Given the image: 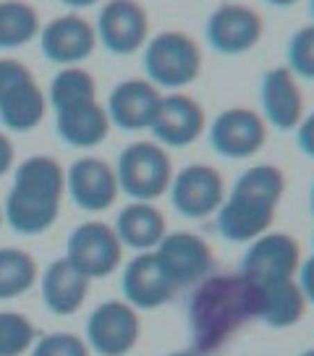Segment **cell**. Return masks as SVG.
<instances>
[{"label":"cell","mask_w":314,"mask_h":356,"mask_svg":"<svg viewBox=\"0 0 314 356\" xmlns=\"http://www.w3.org/2000/svg\"><path fill=\"white\" fill-rule=\"evenodd\" d=\"M90 286L92 280L63 257L50 262L42 273V301L58 317H71L84 307V301L90 296Z\"/></svg>","instance_id":"22"},{"label":"cell","mask_w":314,"mask_h":356,"mask_svg":"<svg viewBox=\"0 0 314 356\" xmlns=\"http://www.w3.org/2000/svg\"><path fill=\"white\" fill-rule=\"evenodd\" d=\"M257 320V286L244 273H210L189 299L191 348L217 354L247 323Z\"/></svg>","instance_id":"1"},{"label":"cell","mask_w":314,"mask_h":356,"mask_svg":"<svg viewBox=\"0 0 314 356\" xmlns=\"http://www.w3.org/2000/svg\"><path fill=\"white\" fill-rule=\"evenodd\" d=\"M309 212H312V218H314V184H312V189H309Z\"/></svg>","instance_id":"37"},{"label":"cell","mask_w":314,"mask_h":356,"mask_svg":"<svg viewBox=\"0 0 314 356\" xmlns=\"http://www.w3.org/2000/svg\"><path fill=\"white\" fill-rule=\"evenodd\" d=\"M118 186L129 200L155 202L168 194L173 181V160L155 139H136L126 145L115 165Z\"/></svg>","instance_id":"5"},{"label":"cell","mask_w":314,"mask_h":356,"mask_svg":"<svg viewBox=\"0 0 314 356\" xmlns=\"http://www.w3.org/2000/svg\"><path fill=\"white\" fill-rule=\"evenodd\" d=\"M110 115L100 100L84 102L76 108L56 113V131L68 147L76 149H92L102 145L110 134Z\"/></svg>","instance_id":"24"},{"label":"cell","mask_w":314,"mask_h":356,"mask_svg":"<svg viewBox=\"0 0 314 356\" xmlns=\"http://www.w3.org/2000/svg\"><path fill=\"white\" fill-rule=\"evenodd\" d=\"M270 139V126L262 113L247 105H233L210 123V147L225 160H249L259 155Z\"/></svg>","instance_id":"8"},{"label":"cell","mask_w":314,"mask_h":356,"mask_svg":"<svg viewBox=\"0 0 314 356\" xmlns=\"http://www.w3.org/2000/svg\"><path fill=\"white\" fill-rule=\"evenodd\" d=\"M168 194L170 204L179 215L189 220H202L220 210L228 191L223 173L217 168L207 163H191L173 173Z\"/></svg>","instance_id":"11"},{"label":"cell","mask_w":314,"mask_h":356,"mask_svg":"<svg viewBox=\"0 0 314 356\" xmlns=\"http://www.w3.org/2000/svg\"><path fill=\"white\" fill-rule=\"evenodd\" d=\"M204 37L217 56H247L265 37V19L247 3H220L207 16Z\"/></svg>","instance_id":"9"},{"label":"cell","mask_w":314,"mask_h":356,"mask_svg":"<svg viewBox=\"0 0 314 356\" xmlns=\"http://www.w3.org/2000/svg\"><path fill=\"white\" fill-rule=\"evenodd\" d=\"M267 6H272V8H291V6H296L299 0H265Z\"/></svg>","instance_id":"35"},{"label":"cell","mask_w":314,"mask_h":356,"mask_svg":"<svg viewBox=\"0 0 314 356\" xmlns=\"http://www.w3.org/2000/svg\"><path fill=\"white\" fill-rule=\"evenodd\" d=\"M42 22L32 3L0 0V50H19L40 37Z\"/></svg>","instance_id":"26"},{"label":"cell","mask_w":314,"mask_h":356,"mask_svg":"<svg viewBox=\"0 0 314 356\" xmlns=\"http://www.w3.org/2000/svg\"><path fill=\"white\" fill-rule=\"evenodd\" d=\"M286 66L296 79L314 81V24H306L291 34L286 44Z\"/></svg>","instance_id":"29"},{"label":"cell","mask_w":314,"mask_h":356,"mask_svg":"<svg viewBox=\"0 0 314 356\" xmlns=\"http://www.w3.org/2000/svg\"><path fill=\"white\" fill-rule=\"evenodd\" d=\"M13 163H16V147H13L8 134L0 131V178L11 173Z\"/></svg>","instance_id":"33"},{"label":"cell","mask_w":314,"mask_h":356,"mask_svg":"<svg viewBox=\"0 0 314 356\" xmlns=\"http://www.w3.org/2000/svg\"><path fill=\"white\" fill-rule=\"evenodd\" d=\"M296 145L304 155L314 160V113L304 115L301 123L296 126Z\"/></svg>","instance_id":"31"},{"label":"cell","mask_w":314,"mask_h":356,"mask_svg":"<svg viewBox=\"0 0 314 356\" xmlns=\"http://www.w3.org/2000/svg\"><path fill=\"white\" fill-rule=\"evenodd\" d=\"M301 244L299 238L283 231H267L249 241V249L241 262V273L251 283H272L299 275L301 267Z\"/></svg>","instance_id":"13"},{"label":"cell","mask_w":314,"mask_h":356,"mask_svg":"<svg viewBox=\"0 0 314 356\" xmlns=\"http://www.w3.org/2000/svg\"><path fill=\"white\" fill-rule=\"evenodd\" d=\"M66 194V170L50 155H32L19 163L3 218L16 234L40 236L56 225Z\"/></svg>","instance_id":"3"},{"label":"cell","mask_w":314,"mask_h":356,"mask_svg":"<svg viewBox=\"0 0 314 356\" xmlns=\"http://www.w3.org/2000/svg\"><path fill=\"white\" fill-rule=\"evenodd\" d=\"M296 280H299V286H301L306 304H314V254L309 257V259H301V267H299Z\"/></svg>","instance_id":"32"},{"label":"cell","mask_w":314,"mask_h":356,"mask_svg":"<svg viewBox=\"0 0 314 356\" xmlns=\"http://www.w3.org/2000/svg\"><path fill=\"white\" fill-rule=\"evenodd\" d=\"M47 115V92L19 58H0V123L8 131H34Z\"/></svg>","instance_id":"6"},{"label":"cell","mask_w":314,"mask_h":356,"mask_svg":"<svg viewBox=\"0 0 314 356\" xmlns=\"http://www.w3.org/2000/svg\"><path fill=\"white\" fill-rule=\"evenodd\" d=\"M66 191L78 210L105 212L115 204L121 186L110 163L102 157H78L66 170Z\"/></svg>","instance_id":"17"},{"label":"cell","mask_w":314,"mask_h":356,"mask_svg":"<svg viewBox=\"0 0 314 356\" xmlns=\"http://www.w3.org/2000/svg\"><path fill=\"white\" fill-rule=\"evenodd\" d=\"M37 341L29 317L19 312H0V356H22Z\"/></svg>","instance_id":"28"},{"label":"cell","mask_w":314,"mask_h":356,"mask_svg":"<svg viewBox=\"0 0 314 356\" xmlns=\"http://www.w3.org/2000/svg\"><path fill=\"white\" fill-rule=\"evenodd\" d=\"M286 194V173L281 165L257 163L236 178L231 194H225L217 215V234L233 244H249L272 231Z\"/></svg>","instance_id":"2"},{"label":"cell","mask_w":314,"mask_h":356,"mask_svg":"<svg viewBox=\"0 0 314 356\" xmlns=\"http://www.w3.org/2000/svg\"><path fill=\"white\" fill-rule=\"evenodd\" d=\"M142 338L139 309L129 301H102L87 320V346L100 356H126Z\"/></svg>","instance_id":"10"},{"label":"cell","mask_w":314,"mask_h":356,"mask_svg":"<svg viewBox=\"0 0 314 356\" xmlns=\"http://www.w3.org/2000/svg\"><path fill=\"white\" fill-rule=\"evenodd\" d=\"M37 262L26 249L0 246V301L19 299L37 283Z\"/></svg>","instance_id":"27"},{"label":"cell","mask_w":314,"mask_h":356,"mask_svg":"<svg viewBox=\"0 0 314 356\" xmlns=\"http://www.w3.org/2000/svg\"><path fill=\"white\" fill-rule=\"evenodd\" d=\"M94 24L76 11L60 13L40 29L42 56L56 66H81L97 50Z\"/></svg>","instance_id":"14"},{"label":"cell","mask_w":314,"mask_h":356,"mask_svg":"<svg viewBox=\"0 0 314 356\" xmlns=\"http://www.w3.org/2000/svg\"><path fill=\"white\" fill-rule=\"evenodd\" d=\"M144 79H149L157 89L181 92L194 84L204 68V53L191 34L181 29H165L147 40L142 50Z\"/></svg>","instance_id":"4"},{"label":"cell","mask_w":314,"mask_h":356,"mask_svg":"<svg viewBox=\"0 0 314 356\" xmlns=\"http://www.w3.org/2000/svg\"><path fill=\"white\" fill-rule=\"evenodd\" d=\"M160 97V89L149 79H124L108 95L105 111L113 126L124 131H144L152 126Z\"/></svg>","instance_id":"20"},{"label":"cell","mask_w":314,"mask_h":356,"mask_svg":"<svg viewBox=\"0 0 314 356\" xmlns=\"http://www.w3.org/2000/svg\"><path fill=\"white\" fill-rule=\"evenodd\" d=\"M168 356H204V354L194 351V348H181V351H173V354H168Z\"/></svg>","instance_id":"36"},{"label":"cell","mask_w":314,"mask_h":356,"mask_svg":"<svg viewBox=\"0 0 314 356\" xmlns=\"http://www.w3.org/2000/svg\"><path fill=\"white\" fill-rule=\"evenodd\" d=\"M160 259L163 270L168 273V278L183 289V286H197L204 280L215 267V252L213 246L204 241L202 236L191 234V231H173L165 234V238L152 249Z\"/></svg>","instance_id":"16"},{"label":"cell","mask_w":314,"mask_h":356,"mask_svg":"<svg viewBox=\"0 0 314 356\" xmlns=\"http://www.w3.org/2000/svg\"><path fill=\"white\" fill-rule=\"evenodd\" d=\"M299 356H314V348H306V351H301Z\"/></svg>","instance_id":"39"},{"label":"cell","mask_w":314,"mask_h":356,"mask_svg":"<svg viewBox=\"0 0 314 356\" xmlns=\"http://www.w3.org/2000/svg\"><path fill=\"white\" fill-rule=\"evenodd\" d=\"M58 3H63L71 11H84V8H92V6H97L102 0H58Z\"/></svg>","instance_id":"34"},{"label":"cell","mask_w":314,"mask_h":356,"mask_svg":"<svg viewBox=\"0 0 314 356\" xmlns=\"http://www.w3.org/2000/svg\"><path fill=\"white\" fill-rule=\"evenodd\" d=\"M3 222H6V218H3V207H0V228H3Z\"/></svg>","instance_id":"40"},{"label":"cell","mask_w":314,"mask_h":356,"mask_svg":"<svg viewBox=\"0 0 314 356\" xmlns=\"http://www.w3.org/2000/svg\"><path fill=\"white\" fill-rule=\"evenodd\" d=\"M92 100H97V79L84 66H63L47 89V105L53 108V113L68 111Z\"/></svg>","instance_id":"25"},{"label":"cell","mask_w":314,"mask_h":356,"mask_svg":"<svg viewBox=\"0 0 314 356\" xmlns=\"http://www.w3.org/2000/svg\"><path fill=\"white\" fill-rule=\"evenodd\" d=\"M115 234L121 244L136 252H152L168 234L165 215L155 202H129L115 218Z\"/></svg>","instance_id":"23"},{"label":"cell","mask_w":314,"mask_h":356,"mask_svg":"<svg viewBox=\"0 0 314 356\" xmlns=\"http://www.w3.org/2000/svg\"><path fill=\"white\" fill-rule=\"evenodd\" d=\"M259 102L262 118L278 131H293L306 115L304 92L288 66H272L265 71L259 81Z\"/></svg>","instance_id":"18"},{"label":"cell","mask_w":314,"mask_h":356,"mask_svg":"<svg viewBox=\"0 0 314 356\" xmlns=\"http://www.w3.org/2000/svg\"><path fill=\"white\" fill-rule=\"evenodd\" d=\"M97 42L113 56H134L144 50L149 34V13L139 0H105L97 22Z\"/></svg>","instance_id":"12"},{"label":"cell","mask_w":314,"mask_h":356,"mask_svg":"<svg viewBox=\"0 0 314 356\" xmlns=\"http://www.w3.org/2000/svg\"><path fill=\"white\" fill-rule=\"evenodd\" d=\"M126 301L134 309H160L165 307L179 286L168 278V273L163 270L155 252H139V254L126 265L124 280H121Z\"/></svg>","instance_id":"19"},{"label":"cell","mask_w":314,"mask_h":356,"mask_svg":"<svg viewBox=\"0 0 314 356\" xmlns=\"http://www.w3.org/2000/svg\"><path fill=\"white\" fill-rule=\"evenodd\" d=\"M309 16H312V24H314V0H309Z\"/></svg>","instance_id":"38"},{"label":"cell","mask_w":314,"mask_h":356,"mask_svg":"<svg viewBox=\"0 0 314 356\" xmlns=\"http://www.w3.org/2000/svg\"><path fill=\"white\" fill-rule=\"evenodd\" d=\"M306 307L309 304L304 299V291L296 278L257 286V320H262L272 330H288L299 325L306 314Z\"/></svg>","instance_id":"21"},{"label":"cell","mask_w":314,"mask_h":356,"mask_svg":"<svg viewBox=\"0 0 314 356\" xmlns=\"http://www.w3.org/2000/svg\"><path fill=\"white\" fill-rule=\"evenodd\" d=\"M149 131L165 149H183L207 131V113L202 102L183 92L163 95Z\"/></svg>","instance_id":"15"},{"label":"cell","mask_w":314,"mask_h":356,"mask_svg":"<svg viewBox=\"0 0 314 356\" xmlns=\"http://www.w3.org/2000/svg\"><path fill=\"white\" fill-rule=\"evenodd\" d=\"M32 356H90V346L76 333H50L34 341Z\"/></svg>","instance_id":"30"},{"label":"cell","mask_w":314,"mask_h":356,"mask_svg":"<svg viewBox=\"0 0 314 356\" xmlns=\"http://www.w3.org/2000/svg\"><path fill=\"white\" fill-rule=\"evenodd\" d=\"M66 259L90 280L108 278L124 262V244L115 228L102 220H87L68 236Z\"/></svg>","instance_id":"7"}]
</instances>
